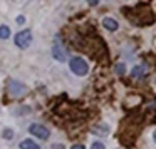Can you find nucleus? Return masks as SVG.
Listing matches in <instances>:
<instances>
[{"instance_id":"f8f14e48","label":"nucleus","mask_w":156,"mask_h":149,"mask_svg":"<svg viewBox=\"0 0 156 149\" xmlns=\"http://www.w3.org/2000/svg\"><path fill=\"white\" fill-rule=\"evenodd\" d=\"M71 149H86V147H84V146H82V144H74V146H72Z\"/></svg>"},{"instance_id":"1a4fd4ad","label":"nucleus","mask_w":156,"mask_h":149,"mask_svg":"<svg viewBox=\"0 0 156 149\" xmlns=\"http://www.w3.org/2000/svg\"><path fill=\"white\" fill-rule=\"evenodd\" d=\"M10 37V27L9 25H0V39H9Z\"/></svg>"},{"instance_id":"ddd939ff","label":"nucleus","mask_w":156,"mask_h":149,"mask_svg":"<svg viewBox=\"0 0 156 149\" xmlns=\"http://www.w3.org/2000/svg\"><path fill=\"white\" fill-rule=\"evenodd\" d=\"M24 22H25V19L22 17V15H20V17H17V24H20V25H22Z\"/></svg>"},{"instance_id":"4468645a","label":"nucleus","mask_w":156,"mask_h":149,"mask_svg":"<svg viewBox=\"0 0 156 149\" xmlns=\"http://www.w3.org/2000/svg\"><path fill=\"white\" fill-rule=\"evenodd\" d=\"M153 141L156 142V129H154V132H153Z\"/></svg>"},{"instance_id":"f257e3e1","label":"nucleus","mask_w":156,"mask_h":149,"mask_svg":"<svg viewBox=\"0 0 156 149\" xmlns=\"http://www.w3.org/2000/svg\"><path fill=\"white\" fill-rule=\"evenodd\" d=\"M69 69H71L76 75H86L89 72L87 62H86L82 57H79V55L71 57V61H69Z\"/></svg>"},{"instance_id":"7ed1b4c3","label":"nucleus","mask_w":156,"mask_h":149,"mask_svg":"<svg viewBox=\"0 0 156 149\" xmlns=\"http://www.w3.org/2000/svg\"><path fill=\"white\" fill-rule=\"evenodd\" d=\"M29 132H30L32 136H35V137H39V139H47L49 136H51V131H49L45 126L37 124V122L29 126Z\"/></svg>"},{"instance_id":"6e6552de","label":"nucleus","mask_w":156,"mask_h":149,"mask_svg":"<svg viewBox=\"0 0 156 149\" xmlns=\"http://www.w3.org/2000/svg\"><path fill=\"white\" fill-rule=\"evenodd\" d=\"M52 54H54V57L57 59V61H66V52L62 50L59 45H54V47H52Z\"/></svg>"},{"instance_id":"39448f33","label":"nucleus","mask_w":156,"mask_h":149,"mask_svg":"<svg viewBox=\"0 0 156 149\" xmlns=\"http://www.w3.org/2000/svg\"><path fill=\"white\" fill-rule=\"evenodd\" d=\"M102 25H104L108 30H111V32L118 30V27H119L118 20H116V19H112V17H104V19H102Z\"/></svg>"},{"instance_id":"9b49d317","label":"nucleus","mask_w":156,"mask_h":149,"mask_svg":"<svg viewBox=\"0 0 156 149\" xmlns=\"http://www.w3.org/2000/svg\"><path fill=\"white\" fill-rule=\"evenodd\" d=\"M12 136H14V131H12V129H5L4 131V137L5 139H12Z\"/></svg>"},{"instance_id":"423d86ee","label":"nucleus","mask_w":156,"mask_h":149,"mask_svg":"<svg viewBox=\"0 0 156 149\" xmlns=\"http://www.w3.org/2000/svg\"><path fill=\"white\" fill-rule=\"evenodd\" d=\"M131 74H133V77H144L146 75V65L144 64H139V65H136L134 69L131 71Z\"/></svg>"},{"instance_id":"20e7f679","label":"nucleus","mask_w":156,"mask_h":149,"mask_svg":"<svg viewBox=\"0 0 156 149\" xmlns=\"http://www.w3.org/2000/svg\"><path fill=\"white\" fill-rule=\"evenodd\" d=\"M9 91H10V94L12 95H22V94H25L27 92V89H25V85L24 84H20V82H15V81H10L9 82Z\"/></svg>"},{"instance_id":"0eeeda50","label":"nucleus","mask_w":156,"mask_h":149,"mask_svg":"<svg viewBox=\"0 0 156 149\" xmlns=\"http://www.w3.org/2000/svg\"><path fill=\"white\" fill-rule=\"evenodd\" d=\"M20 149H41V146L32 139H24L20 142Z\"/></svg>"},{"instance_id":"9d476101","label":"nucleus","mask_w":156,"mask_h":149,"mask_svg":"<svg viewBox=\"0 0 156 149\" xmlns=\"http://www.w3.org/2000/svg\"><path fill=\"white\" fill-rule=\"evenodd\" d=\"M91 149H106V147H104V144H102L101 141H96L94 144L91 146Z\"/></svg>"},{"instance_id":"f03ea898","label":"nucleus","mask_w":156,"mask_h":149,"mask_svg":"<svg viewBox=\"0 0 156 149\" xmlns=\"http://www.w3.org/2000/svg\"><path fill=\"white\" fill-rule=\"evenodd\" d=\"M14 42H15V45H17V47L27 49L29 45H30V42H32V32L30 30H20L14 37Z\"/></svg>"}]
</instances>
